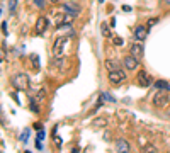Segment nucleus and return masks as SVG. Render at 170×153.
<instances>
[{"label": "nucleus", "mask_w": 170, "mask_h": 153, "mask_svg": "<svg viewBox=\"0 0 170 153\" xmlns=\"http://www.w3.org/2000/svg\"><path fill=\"white\" fill-rule=\"evenodd\" d=\"M126 78V73L122 72V70H112V72H109V82H111V84H121L122 80H124Z\"/></svg>", "instance_id": "obj_3"}, {"label": "nucleus", "mask_w": 170, "mask_h": 153, "mask_svg": "<svg viewBox=\"0 0 170 153\" xmlns=\"http://www.w3.org/2000/svg\"><path fill=\"white\" fill-rule=\"evenodd\" d=\"M34 4H36V7L43 9V7H44V0H34Z\"/></svg>", "instance_id": "obj_23"}, {"label": "nucleus", "mask_w": 170, "mask_h": 153, "mask_svg": "<svg viewBox=\"0 0 170 153\" xmlns=\"http://www.w3.org/2000/svg\"><path fill=\"white\" fill-rule=\"evenodd\" d=\"M156 22H158V19H150V21L146 22V26H148V27H153V26H155Z\"/></svg>", "instance_id": "obj_22"}, {"label": "nucleus", "mask_w": 170, "mask_h": 153, "mask_svg": "<svg viewBox=\"0 0 170 153\" xmlns=\"http://www.w3.org/2000/svg\"><path fill=\"white\" fill-rule=\"evenodd\" d=\"M65 44H67V37H65V36L58 37V39L55 41V44H53V53H55V56L61 55V51H63V48H65Z\"/></svg>", "instance_id": "obj_6"}, {"label": "nucleus", "mask_w": 170, "mask_h": 153, "mask_svg": "<svg viewBox=\"0 0 170 153\" xmlns=\"http://www.w3.org/2000/svg\"><path fill=\"white\" fill-rule=\"evenodd\" d=\"M106 123H107V121L104 119V117H102V119H95V121H94V126L100 128V126H106Z\"/></svg>", "instance_id": "obj_16"}, {"label": "nucleus", "mask_w": 170, "mask_h": 153, "mask_svg": "<svg viewBox=\"0 0 170 153\" xmlns=\"http://www.w3.org/2000/svg\"><path fill=\"white\" fill-rule=\"evenodd\" d=\"M134 36H136L138 41H145L148 36V26H138L134 29Z\"/></svg>", "instance_id": "obj_11"}, {"label": "nucleus", "mask_w": 170, "mask_h": 153, "mask_svg": "<svg viewBox=\"0 0 170 153\" xmlns=\"http://www.w3.org/2000/svg\"><path fill=\"white\" fill-rule=\"evenodd\" d=\"M138 84L141 85V87H150V85L153 84V80H152V76L148 75L146 72H145V70H141L140 73H138Z\"/></svg>", "instance_id": "obj_5"}, {"label": "nucleus", "mask_w": 170, "mask_h": 153, "mask_svg": "<svg viewBox=\"0 0 170 153\" xmlns=\"http://www.w3.org/2000/svg\"><path fill=\"white\" fill-rule=\"evenodd\" d=\"M63 10L68 12V14H73V15H78L82 12V9L78 7L77 4H73V2H65L63 4Z\"/></svg>", "instance_id": "obj_7"}, {"label": "nucleus", "mask_w": 170, "mask_h": 153, "mask_svg": "<svg viewBox=\"0 0 170 153\" xmlns=\"http://www.w3.org/2000/svg\"><path fill=\"white\" fill-rule=\"evenodd\" d=\"M44 99H46V90L44 88H41V90L36 94V102H43Z\"/></svg>", "instance_id": "obj_15"}, {"label": "nucleus", "mask_w": 170, "mask_h": 153, "mask_svg": "<svg viewBox=\"0 0 170 153\" xmlns=\"http://www.w3.org/2000/svg\"><path fill=\"white\" fill-rule=\"evenodd\" d=\"M162 2H165V4H170V0H162Z\"/></svg>", "instance_id": "obj_29"}, {"label": "nucleus", "mask_w": 170, "mask_h": 153, "mask_svg": "<svg viewBox=\"0 0 170 153\" xmlns=\"http://www.w3.org/2000/svg\"><path fill=\"white\" fill-rule=\"evenodd\" d=\"M100 31H102V36H106V37L111 36V29H109V26L106 24V22H102V24H100Z\"/></svg>", "instance_id": "obj_14"}, {"label": "nucleus", "mask_w": 170, "mask_h": 153, "mask_svg": "<svg viewBox=\"0 0 170 153\" xmlns=\"http://www.w3.org/2000/svg\"><path fill=\"white\" fill-rule=\"evenodd\" d=\"M129 53L134 56L136 60H143V55H145V51H143V44L141 43H134V44H131V48H129Z\"/></svg>", "instance_id": "obj_4"}, {"label": "nucleus", "mask_w": 170, "mask_h": 153, "mask_svg": "<svg viewBox=\"0 0 170 153\" xmlns=\"http://www.w3.org/2000/svg\"><path fill=\"white\" fill-rule=\"evenodd\" d=\"M34 128H36V129H41L43 126H41V123H34Z\"/></svg>", "instance_id": "obj_27"}, {"label": "nucleus", "mask_w": 170, "mask_h": 153, "mask_svg": "<svg viewBox=\"0 0 170 153\" xmlns=\"http://www.w3.org/2000/svg\"><path fill=\"white\" fill-rule=\"evenodd\" d=\"M29 76L26 73H17V75L12 76V85H14L17 90H27L29 88Z\"/></svg>", "instance_id": "obj_1"}, {"label": "nucleus", "mask_w": 170, "mask_h": 153, "mask_svg": "<svg viewBox=\"0 0 170 153\" xmlns=\"http://www.w3.org/2000/svg\"><path fill=\"white\" fill-rule=\"evenodd\" d=\"M99 2H104V0H99Z\"/></svg>", "instance_id": "obj_30"}, {"label": "nucleus", "mask_w": 170, "mask_h": 153, "mask_svg": "<svg viewBox=\"0 0 170 153\" xmlns=\"http://www.w3.org/2000/svg\"><path fill=\"white\" fill-rule=\"evenodd\" d=\"M27 139H29V129H24L22 131V143H27Z\"/></svg>", "instance_id": "obj_17"}, {"label": "nucleus", "mask_w": 170, "mask_h": 153, "mask_svg": "<svg viewBox=\"0 0 170 153\" xmlns=\"http://www.w3.org/2000/svg\"><path fill=\"white\" fill-rule=\"evenodd\" d=\"M170 104V95H167L165 92H156L155 95H153V106L156 107H168Z\"/></svg>", "instance_id": "obj_2"}, {"label": "nucleus", "mask_w": 170, "mask_h": 153, "mask_svg": "<svg viewBox=\"0 0 170 153\" xmlns=\"http://www.w3.org/2000/svg\"><path fill=\"white\" fill-rule=\"evenodd\" d=\"M100 97H104V100H107V102H114V99H112L111 95L107 94V92H104V94L100 95Z\"/></svg>", "instance_id": "obj_19"}, {"label": "nucleus", "mask_w": 170, "mask_h": 153, "mask_svg": "<svg viewBox=\"0 0 170 153\" xmlns=\"http://www.w3.org/2000/svg\"><path fill=\"white\" fill-rule=\"evenodd\" d=\"M31 111H33V112H39V109H37V104H31Z\"/></svg>", "instance_id": "obj_25"}, {"label": "nucleus", "mask_w": 170, "mask_h": 153, "mask_svg": "<svg viewBox=\"0 0 170 153\" xmlns=\"http://www.w3.org/2000/svg\"><path fill=\"white\" fill-rule=\"evenodd\" d=\"M116 150H118V151H121V153H128L131 150V145H129V141H128V139L119 138L118 141H116Z\"/></svg>", "instance_id": "obj_8"}, {"label": "nucleus", "mask_w": 170, "mask_h": 153, "mask_svg": "<svg viewBox=\"0 0 170 153\" xmlns=\"http://www.w3.org/2000/svg\"><path fill=\"white\" fill-rule=\"evenodd\" d=\"M138 63H140V60H136V58H134V56L129 53V55L124 58V68H126V70H134V68L138 66Z\"/></svg>", "instance_id": "obj_10"}, {"label": "nucleus", "mask_w": 170, "mask_h": 153, "mask_svg": "<svg viewBox=\"0 0 170 153\" xmlns=\"http://www.w3.org/2000/svg\"><path fill=\"white\" fill-rule=\"evenodd\" d=\"M48 24H49V22H48V19H46V17H43V15L37 17V21H36V33L43 34L46 29H48Z\"/></svg>", "instance_id": "obj_9"}, {"label": "nucleus", "mask_w": 170, "mask_h": 153, "mask_svg": "<svg viewBox=\"0 0 170 153\" xmlns=\"http://www.w3.org/2000/svg\"><path fill=\"white\" fill-rule=\"evenodd\" d=\"M2 29H4V34H7V22H2Z\"/></svg>", "instance_id": "obj_26"}, {"label": "nucleus", "mask_w": 170, "mask_h": 153, "mask_svg": "<svg viewBox=\"0 0 170 153\" xmlns=\"http://www.w3.org/2000/svg\"><path fill=\"white\" fill-rule=\"evenodd\" d=\"M112 43H114L116 46H121V44H122V39H121L119 36H114V37H112Z\"/></svg>", "instance_id": "obj_18"}, {"label": "nucleus", "mask_w": 170, "mask_h": 153, "mask_svg": "<svg viewBox=\"0 0 170 153\" xmlns=\"http://www.w3.org/2000/svg\"><path fill=\"white\" fill-rule=\"evenodd\" d=\"M145 151H148V153H152V151H156V148L153 145H146L145 146Z\"/></svg>", "instance_id": "obj_21"}, {"label": "nucleus", "mask_w": 170, "mask_h": 153, "mask_svg": "<svg viewBox=\"0 0 170 153\" xmlns=\"http://www.w3.org/2000/svg\"><path fill=\"white\" fill-rule=\"evenodd\" d=\"M106 70L107 72H112V70H118L119 68V65H118V61H114V60H106Z\"/></svg>", "instance_id": "obj_12"}, {"label": "nucleus", "mask_w": 170, "mask_h": 153, "mask_svg": "<svg viewBox=\"0 0 170 153\" xmlns=\"http://www.w3.org/2000/svg\"><path fill=\"white\" fill-rule=\"evenodd\" d=\"M155 87L160 88V90H170V84L167 80H156L155 82Z\"/></svg>", "instance_id": "obj_13"}, {"label": "nucleus", "mask_w": 170, "mask_h": 153, "mask_svg": "<svg viewBox=\"0 0 170 153\" xmlns=\"http://www.w3.org/2000/svg\"><path fill=\"white\" fill-rule=\"evenodd\" d=\"M49 2H53V4H61V0H49Z\"/></svg>", "instance_id": "obj_28"}, {"label": "nucleus", "mask_w": 170, "mask_h": 153, "mask_svg": "<svg viewBox=\"0 0 170 153\" xmlns=\"http://www.w3.org/2000/svg\"><path fill=\"white\" fill-rule=\"evenodd\" d=\"M15 7H17V0H9V9H10V10H14Z\"/></svg>", "instance_id": "obj_20"}, {"label": "nucleus", "mask_w": 170, "mask_h": 153, "mask_svg": "<svg viewBox=\"0 0 170 153\" xmlns=\"http://www.w3.org/2000/svg\"><path fill=\"white\" fill-rule=\"evenodd\" d=\"M43 139H44V133L39 129V133H37V141H43Z\"/></svg>", "instance_id": "obj_24"}]
</instances>
